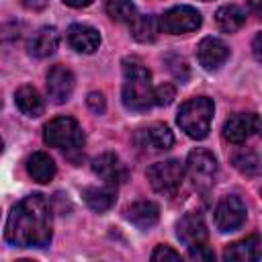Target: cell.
Masks as SVG:
<instances>
[{
    "instance_id": "1",
    "label": "cell",
    "mask_w": 262,
    "mask_h": 262,
    "mask_svg": "<svg viewBox=\"0 0 262 262\" xmlns=\"http://www.w3.org/2000/svg\"><path fill=\"white\" fill-rule=\"evenodd\" d=\"M51 227L49 201L43 194H29L10 209L4 237L14 248H45L51 242Z\"/></svg>"
},
{
    "instance_id": "2",
    "label": "cell",
    "mask_w": 262,
    "mask_h": 262,
    "mask_svg": "<svg viewBox=\"0 0 262 262\" xmlns=\"http://www.w3.org/2000/svg\"><path fill=\"white\" fill-rule=\"evenodd\" d=\"M123 104L129 111L143 113L154 104V88L151 74L137 59L123 61Z\"/></svg>"
},
{
    "instance_id": "3",
    "label": "cell",
    "mask_w": 262,
    "mask_h": 262,
    "mask_svg": "<svg viewBox=\"0 0 262 262\" xmlns=\"http://www.w3.org/2000/svg\"><path fill=\"white\" fill-rule=\"evenodd\" d=\"M213 100L207 96H194L188 98L186 102L180 104L178 115H176V123L180 125V129L192 137V139H203L209 135L211 129V121H213Z\"/></svg>"
},
{
    "instance_id": "4",
    "label": "cell",
    "mask_w": 262,
    "mask_h": 262,
    "mask_svg": "<svg viewBox=\"0 0 262 262\" xmlns=\"http://www.w3.org/2000/svg\"><path fill=\"white\" fill-rule=\"evenodd\" d=\"M43 139L47 145L63 149L66 154L80 151L84 147V133L76 119L55 117L43 127Z\"/></svg>"
},
{
    "instance_id": "5",
    "label": "cell",
    "mask_w": 262,
    "mask_h": 262,
    "mask_svg": "<svg viewBox=\"0 0 262 262\" xmlns=\"http://www.w3.org/2000/svg\"><path fill=\"white\" fill-rule=\"evenodd\" d=\"M184 166L178 160H164L156 162L147 168V180L151 188L164 196H174L182 184Z\"/></svg>"
},
{
    "instance_id": "6",
    "label": "cell",
    "mask_w": 262,
    "mask_h": 262,
    "mask_svg": "<svg viewBox=\"0 0 262 262\" xmlns=\"http://www.w3.org/2000/svg\"><path fill=\"white\" fill-rule=\"evenodd\" d=\"M186 172L192 186L201 192L209 190L217 176V160L207 149H192L186 158Z\"/></svg>"
},
{
    "instance_id": "7",
    "label": "cell",
    "mask_w": 262,
    "mask_h": 262,
    "mask_svg": "<svg viewBox=\"0 0 262 262\" xmlns=\"http://www.w3.org/2000/svg\"><path fill=\"white\" fill-rule=\"evenodd\" d=\"M201 23H203L201 12L192 6H174L158 18L160 31L170 33V35H184L190 31H196Z\"/></svg>"
},
{
    "instance_id": "8",
    "label": "cell",
    "mask_w": 262,
    "mask_h": 262,
    "mask_svg": "<svg viewBox=\"0 0 262 262\" xmlns=\"http://www.w3.org/2000/svg\"><path fill=\"white\" fill-rule=\"evenodd\" d=\"M246 221V205L239 196L227 194L223 196L215 207V225L219 231H235Z\"/></svg>"
},
{
    "instance_id": "9",
    "label": "cell",
    "mask_w": 262,
    "mask_h": 262,
    "mask_svg": "<svg viewBox=\"0 0 262 262\" xmlns=\"http://www.w3.org/2000/svg\"><path fill=\"white\" fill-rule=\"evenodd\" d=\"M260 131V119L256 113H237L223 123V137L229 143H244Z\"/></svg>"
},
{
    "instance_id": "10",
    "label": "cell",
    "mask_w": 262,
    "mask_h": 262,
    "mask_svg": "<svg viewBox=\"0 0 262 262\" xmlns=\"http://www.w3.org/2000/svg\"><path fill=\"white\" fill-rule=\"evenodd\" d=\"M74 92V74L66 66H53L47 74V94L53 102L61 104L70 100Z\"/></svg>"
},
{
    "instance_id": "11",
    "label": "cell",
    "mask_w": 262,
    "mask_h": 262,
    "mask_svg": "<svg viewBox=\"0 0 262 262\" xmlns=\"http://www.w3.org/2000/svg\"><path fill=\"white\" fill-rule=\"evenodd\" d=\"M196 57L205 70L213 72V70H219L227 61L229 47L217 37H205L196 47Z\"/></svg>"
},
{
    "instance_id": "12",
    "label": "cell",
    "mask_w": 262,
    "mask_h": 262,
    "mask_svg": "<svg viewBox=\"0 0 262 262\" xmlns=\"http://www.w3.org/2000/svg\"><path fill=\"white\" fill-rule=\"evenodd\" d=\"M92 170L96 176H100L106 184H119L127 180V168L121 164V160L115 154H100L92 162Z\"/></svg>"
},
{
    "instance_id": "13",
    "label": "cell",
    "mask_w": 262,
    "mask_h": 262,
    "mask_svg": "<svg viewBox=\"0 0 262 262\" xmlns=\"http://www.w3.org/2000/svg\"><path fill=\"white\" fill-rule=\"evenodd\" d=\"M68 43L78 53H94L100 45V33L90 25H72L68 29Z\"/></svg>"
},
{
    "instance_id": "14",
    "label": "cell",
    "mask_w": 262,
    "mask_h": 262,
    "mask_svg": "<svg viewBox=\"0 0 262 262\" xmlns=\"http://www.w3.org/2000/svg\"><path fill=\"white\" fill-rule=\"evenodd\" d=\"M176 235L186 246L201 244V242H207V225L199 213H186L176 223Z\"/></svg>"
},
{
    "instance_id": "15",
    "label": "cell",
    "mask_w": 262,
    "mask_h": 262,
    "mask_svg": "<svg viewBox=\"0 0 262 262\" xmlns=\"http://www.w3.org/2000/svg\"><path fill=\"white\" fill-rule=\"evenodd\" d=\"M223 260H231V262H258L260 260V237L256 233L233 242L225 248L223 252Z\"/></svg>"
},
{
    "instance_id": "16",
    "label": "cell",
    "mask_w": 262,
    "mask_h": 262,
    "mask_svg": "<svg viewBox=\"0 0 262 262\" xmlns=\"http://www.w3.org/2000/svg\"><path fill=\"white\" fill-rule=\"evenodd\" d=\"M57 45H59V33H57V29L55 27H43V29H39L31 37V41H29V53L33 57L43 59V57L53 55L55 49H57Z\"/></svg>"
},
{
    "instance_id": "17",
    "label": "cell",
    "mask_w": 262,
    "mask_h": 262,
    "mask_svg": "<svg viewBox=\"0 0 262 262\" xmlns=\"http://www.w3.org/2000/svg\"><path fill=\"white\" fill-rule=\"evenodd\" d=\"M82 199H84V203H86L92 211L104 213V211H108V209L115 205V201H117V186H115V184H106V182H104L102 186H88V188H84Z\"/></svg>"
},
{
    "instance_id": "18",
    "label": "cell",
    "mask_w": 262,
    "mask_h": 262,
    "mask_svg": "<svg viewBox=\"0 0 262 262\" xmlns=\"http://www.w3.org/2000/svg\"><path fill=\"white\" fill-rule=\"evenodd\" d=\"M125 213H127V219L139 229H149L160 219V207L154 201H137L131 207H127Z\"/></svg>"
},
{
    "instance_id": "19",
    "label": "cell",
    "mask_w": 262,
    "mask_h": 262,
    "mask_svg": "<svg viewBox=\"0 0 262 262\" xmlns=\"http://www.w3.org/2000/svg\"><path fill=\"white\" fill-rule=\"evenodd\" d=\"M137 141H139V145H143V147L168 149V147L174 143V135H172V131L168 129V125H164V123H154V125H149V127H145V129H139Z\"/></svg>"
},
{
    "instance_id": "20",
    "label": "cell",
    "mask_w": 262,
    "mask_h": 262,
    "mask_svg": "<svg viewBox=\"0 0 262 262\" xmlns=\"http://www.w3.org/2000/svg\"><path fill=\"white\" fill-rule=\"evenodd\" d=\"M14 102L18 106V111L27 117H41L43 111H45V104H43V98L41 94L37 92V88L25 84L20 86L16 92H14Z\"/></svg>"
},
{
    "instance_id": "21",
    "label": "cell",
    "mask_w": 262,
    "mask_h": 262,
    "mask_svg": "<svg viewBox=\"0 0 262 262\" xmlns=\"http://www.w3.org/2000/svg\"><path fill=\"white\" fill-rule=\"evenodd\" d=\"M27 172L35 182H49L55 176V162L49 154L45 151H35L29 160H27Z\"/></svg>"
},
{
    "instance_id": "22",
    "label": "cell",
    "mask_w": 262,
    "mask_h": 262,
    "mask_svg": "<svg viewBox=\"0 0 262 262\" xmlns=\"http://www.w3.org/2000/svg\"><path fill=\"white\" fill-rule=\"evenodd\" d=\"M215 23L223 33H235V31H239L244 27L246 12L235 4H227V6H221L215 12Z\"/></svg>"
},
{
    "instance_id": "23",
    "label": "cell",
    "mask_w": 262,
    "mask_h": 262,
    "mask_svg": "<svg viewBox=\"0 0 262 262\" xmlns=\"http://www.w3.org/2000/svg\"><path fill=\"white\" fill-rule=\"evenodd\" d=\"M129 25H131V35H133V39H137V41H141V43H151V41H156L158 31H160L158 18L151 16V14H137Z\"/></svg>"
},
{
    "instance_id": "24",
    "label": "cell",
    "mask_w": 262,
    "mask_h": 262,
    "mask_svg": "<svg viewBox=\"0 0 262 262\" xmlns=\"http://www.w3.org/2000/svg\"><path fill=\"white\" fill-rule=\"evenodd\" d=\"M104 10L117 23H131L137 16V8L131 0H106Z\"/></svg>"
},
{
    "instance_id": "25",
    "label": "cell",
    "mask_w": 262,
    "mask_h": 262,
    "mask_svg": "<svg viewBox=\"0 0 262 262\" xmlns=\"http://www.w3.org/2000/svg\"><path fill=\"white\" fill-rule=\"evenodd\" d=\"M233 166L246 176H256L260 170V160L254 151H242L233 158Z\"/></svg>"
},
{
    "instance_id": "26",
    "label": "cell",
    "mask_w": 262,
    "mask_h": 262,
    "mask_svg": "<svg viewBox=\"0 0 262 262\" xmlns=\"http://www.w3.org/2000/svg\"><path fill=\"white\" fill-rule=\"evenodd\" d=\"M188 258L196 260V262H209V260L215 258V254L207 246V242H201V244H190L188 246Z\"/></svg>"
},
{
    "instance_id": "27",
    "label": "cell",
    "mask_w": 262,
    "mask_h": 262,
    "mask_svg": "<svg viewBox=\"0 0 262 262\" xmlns=\"http://www.w3.org/2000/svg\"><path fill=\"white\" fill-rule=\"evenodd\" d=\"M174 96H176L174 86H172V84H162V86H158V88L154 90V104H158V106H168V104L174 100Z\"/></svg>"
},
{
    "instance_id": "28",
    "label": "cell",
    "mask_w": 262,
    "mask_h": 262,
    "mask_svg": "<svg viewBox=\"0 0 262 262\" xmlns=\"http://www.w3.org/2000/svg\"><path fill=\"white\" fill-rule=\"evenodd\" d=\"M151 260L154 262H166V260H180V254L176 250H172L170 246H158L154 252H151Z\"/></svg>"
},
{
    "instance_id": "29",
    "label": "cell",
    "mask_w": 262,
    "mask_h": 262,
    "mask_svg": "<svg viewBox=\"0 0 262 262\" xmlns=\"http://www.w3.org/2000/svg\"><path fill=\"white\" fill-rule=\"evenodd\" d=\"M86 102H88V106H90L92 113H96V115H102L104 113V96L100 92H90L88 98H86Z\"/></svg>"
},
{
    "instance_id": "30",
    "label": "cell",
    "mask_w": 262,
    "mask_h": 262,
    "mask_svg": "<svg viewBox=\"0 0 262 262\" xmlns=\"http://www.w3.org/2000/svg\"><path fill=\"white\" fill-rule=\"evenodd\" d=\"M61 2H66V4L72 6V8H84V6L92 4L94 0H61Z\"/></svg>"
},
{
    "instance_id": "31",
    "label": "cell",
    "mask_w": 262,
    "mask_h": 262,
    "mask_svg": "<svg viewBox=\"0 0 262 262\" xmlns=\"http://www.w3.org/2000/svg\"><path fill=\"white\" fill-rule=\"evenodd\" d=\"M23 4L25 6H29V8H45V0H23Z\"/></svg>"
},
{
    "instance_id": "32",
    "label": "cell",
    "mask_w": 262,
    "mask_h": 262,
    "mask_svg": "<svg viewBox=\"0 0 262 262\" xmlns=\"http://www.w3.org/2000/svg\"><path fill=\"white\" fill-rule=\"evenodd\" d=\"M260 39H262V35L258 33L256 39H254V55H256V59H260Z\"/></svg>"
},
{
    "instance_id": "33",
    "label": "cell",
    "mask_w": 262,
    "mask_h": 262,
    "mask_svg": "<svg viewBox=\"0 0 262 262\" xmlns=\"http://www.w3.org/2000/svg\"><path fill=\"white\" fill-rule=\"evenodd\" d=\"M250 6L254 8V12H256V14L260 12V0H250Z\"/></svg>"
},
{
    "instance_id": "34",
    "label": "cell",
    "mask_w": 262,
    "mask_h": 262,
    "mask_svg": "<svg viewBox=\"0 0 262 262\" xmlns=\"http://www.w3.org/2000/svg\"><path fill=\"white\" fill-rule=\"evenodd\" d=\"M0 151H2V139H0Z\"/></svg>"
},
{
    "instance_id": "35",
    "label": "cell",
    "mask_w": 262,
    "mask_h": 262,
    "mask_svg": "<svg viewBox=\"0 0 262 262\" xmlns=\"http://www.w3.org/2000/svg\"><path fill=\"white\" fill-rule=\"evenodd\" d=\"M0 106H2V100H0Z\"/></svg>"
}]
</instances>
